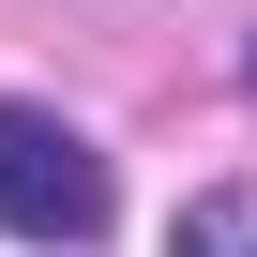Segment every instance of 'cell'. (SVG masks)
Segmentation results:
<instances>
[{"mask_svg": "<svg viewBox=\"0 0 257 257\" xmlns=\"http://www.w3.org/2000/svg\"><path fill=\"white\" fill-rule=\"evenodd\" d=\"M106 152L61 106H0V242H106Z\"/></svg>", "mask_w": 257, "mask_h": 257, "instance_id": "1", "label": "cell"}, {"mask_svg": "<svg viewBox=\"0 0 257 257\" xmlns=\"http://www.w3.org/2000/svg\"><path fill=\"white\" fill-rule=\"evenodd\" d=\"M242 257H257V242H242Z\"/></svg>", "mask_w": 257, "mask_h": 257, "instance_id": "2", "label": "cell"}]
</instances>
